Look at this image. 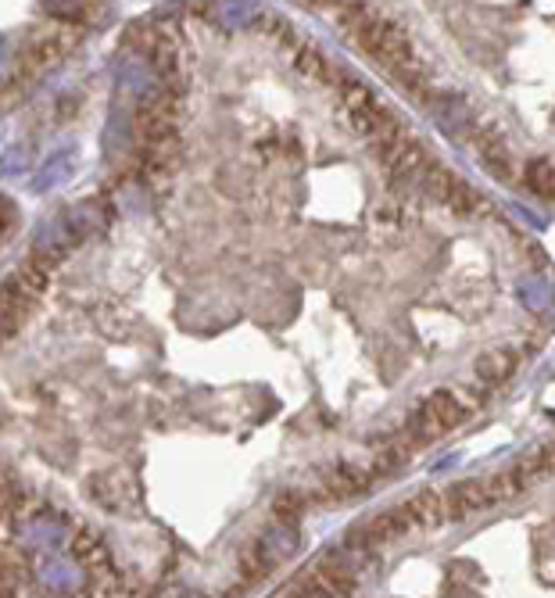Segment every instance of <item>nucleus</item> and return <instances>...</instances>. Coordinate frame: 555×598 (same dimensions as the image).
<instances>
[{
	"instance_id": "1",
	"label": "nucleus",
	"mask_w": 555,
	"mask_h": 598,
	"mask_svg": "<svg viewBox=\"0 0 555 598\" xmlns=\"http://www.w3.org/2000/svg\"><path fill=\"white\" fill-rule=\"evenodd\" d=\"M409 530H412L409 513H405V505H398V509H387V513H376L373 520L359 523V527H351L348 545L355 548V552H366V548L387 545V541H394V538H405Z\"/></svg>"
},
{
	"instance_id": "2",
	"label": "nucleus",
	"mask_w": 555,
	"mask_h": 598,
	"mask_svg": "<svg viewBox=\"0 0 555 598\" xmlns=\"http://www.w3.org/2000/svg\"><path fill=\"white\" fill-rule=\"evenodd\" d=\"M405 513H409L412 527H423V530L444 527V523H448V509H444V491H434V487L419 491L416 498H409V502H405Z\"/></svg>"
},
{
	"instance_id": "3",
	"label": "nucleus",
	"mask_w": 555,
	"mask_h": 598,
	"mask_svg": "<svg viewBox=\"0 0 555 598\" xmlns=\"http://www.w3.org/2000/svg\"><path fill=\"white\" fill-rule=\"evenodd\" d=\"M513 369H516V355L509 348L484 351V355L477 359V384L495 387V384H502V380H509Z\"/></svg>"
},
{
	"instance_id": "4",
	"label": "nucleus",
	"mask_w": 555,
	"mask_h": 598,
	"mask_svg": "<svg viewBox=\"0 0 555 598\" xmlns=\"http://www.w3.org/2000/svg\"><path fill=\"white\" fill-rule=\"evenodd\" d=\"M527 187L538 197H555V169L548 162L527 165Z\"/></svg>"
}]
</instances>
